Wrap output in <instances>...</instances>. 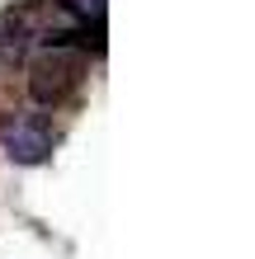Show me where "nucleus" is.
I'll use <instances>...</instances> for the list:
<instances>
[{"label": "nucleus", "mask_w": 255, "mask_h": 259, "mask_svg": "<svg viewBox=\"0 0 255 259\" xmlns=\"http://www.w3.org/2000/svg\"><path fill=\"white\" fill-rule=\"evenodd\" d=\"M81 71H85V52L76 48H52L43 52L33 66H28V95L38 104H62L71 90L81 85Z\"/></svg>", "instance_id": "obj_1"}, {"label": "nucleus", "mask_w": 255, "mask_h": 259, "mask_svg": "<svg viewBox=\"0 0 255 259\" xmlns=\"http://www.w3.org/2000/svg\"><path fill=\"white\" fill-rule=\"evenodd\" d=\"M5 151H10V160H19V165H38V160H48V151H52V127L43 123V118H14V123H5Z\"/></svg>", "instance_id": "obj_2"}, {"label": "nucleus", "mask_w": 255, "mask_h": 259, "mask_svg": "<svg viewBox=\"0 0 255 259\" xmlns=\"http://www.w3.org/2000/svg\"><path fill=\"white\" fill-rule=\"evenodd\" d=\"M24 42H28V10L10 14V19L0 24V48H5V57H19Z\"/></svg>", "instance_id": "obj_3"}]
</instances>
